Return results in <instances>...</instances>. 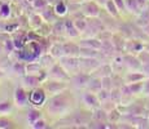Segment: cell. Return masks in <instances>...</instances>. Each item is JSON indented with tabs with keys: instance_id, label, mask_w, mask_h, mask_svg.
I'll return each instance as SVG.
<instances>
[{
	"instance_id": "obj_1",
	"label": "cell",
	"mask_w": 149,
	"mask_h": 129,
	"mask_svg": "<svg viewBox=\"0 0 149 129\" xmlns=\"http://www.w3.org/2000/svg\"><path fill=\"white\" fill-rule=\"evenodd\" d=\"M30 102L33 103L34 106H42L45 101V93L43 89H39V88H34V90L30 93V97H29Z\"/></svg>"
},
{
	"instance_id": "obj_2",
	"label": "cell",
	"mask_w": 149,
	"mask_h": 129,
	"mask_svg": "<svg viewBox=\"0 0 149 129\" xmlns=\"http://www.w3.org/2000/svg\"><path fill=\"white\" fill-rule=\"evenodd\" d=\"M27 93L25 92L22 88H17L16 90H14V101H16L17 106H19V107H24L25 105H26L27 102Z\"/></svg>"
},
{
	"instance_id": "obj_3",
	"label": "cell",
	"mask_w": 149,
	"mask_h": 129,
	"mask_svg": "<svg viewBox=\"0 0 149 129\" xmlns=\"http://www.w3.org/2000/svg\"><path fill=\"white\" fill-rule=\"evenodd\" d=\"M65 31H66V34L69 36H71V38H74V36H78L79 31L78 28L75 27V23L71 21H66L65 22Z\"/></svg>"
},
{
	"instance_id": "obj_4",
	"label": "cell",
	"mask_w": 149,
	"mask_h": 129,
	"mask_svg": "<svg viewBox=\"0 0 149 129\" xmlns=\"http://www.w3.org/2000/svg\"><path fill=\"white\" fill-rule=\"evenodd\" d=\"M79 48L77 47V45H74V44H64V52H65V54L66 56H70V57H73V56H77V54H79Z\"/></svg>"
},
{
	"instance_id": "obj_5",
	"label": "cell",
	"mask_w": 149,
	"mask_h": 129,
	"mask_svg": "<svg viewBox=\"0 0 149 129\" xmlns=\"http://www.w3.org/2000/svg\"><path fill=\"white\" fill-rule=\"evenodd\" d=\"M25 81H26V84L29 87L31 88H38L39 83H40V79H39L38 76L33 75V74H29V76L25 77Z\"/></svg>"
},
{
	"instance_id": "obj_6",
	"label": "cell",
	"mask_w": 149,
	"mask_h": 129,
	"mask_svg": "<svg viewBox=\"0 0 149 129\" xmlns=\"http://www.w3.org/2000/svg\"><path fill=\"white\" fill-rule=\"evenodd\" d=\"M39 119H42V114H40V111H38V110H31L30 112H29L27 120H29V123H30L31 125H33L34 123H35L36 120H39Z\"/></svg>"
},
{
	"instance_id": "obj_7",
	"label": "cell",
	"mask_w": 149,
	"mask_h": 129,
	"mask_svg": "<svg viewBox=\"0 0 149 129\" xmlns=\"http://www.w3.org/2000/svg\"><path fill=\"white\" fill-rule=\"evenodd\" d=\"M51 54L54 57H61L62 54H65L64 52V45H60V44H54L52 48H51Z\"/></svg>"
},
{
	"instance_id": "obj_8",
	"label": "cell",
	"mask_w": 149,
	"mask_h": 129,
	"mask_svg": "<svg viewBox=\"0 0 149 129\" xmlns=\"http://www.w3.org/2000/svg\"><path fill=\"white\" fill-rule=\"evenodd\" d=\"M84 101H86L87 105H92V106H97V105H99V101H97L96 96H93V94H91V93L84 94Z\"/></svg>"
},
{
	"instance_id": "obj_9",
	"label": "cell",
	"mask_w": 149,
	"mask_h": 129,
	"mask_svg": "<svg viewBox=\"0 0 149 129\" xmlns=\"http://www.w3.org/2000/svg\"><path fill=\"white\" fill-rule=\"evenodd\" d=\"M52 72H53V75H56V76H61L62 79H66V77H68V75L65 74V71L60 67V65H54L53 66V67H52Z\"/></svg>"
},
{
	"instance_id": "obj_10",
	"label": "cell",
	"mask_w": 149,
	"mask_h": 129,
	"mask_svg": "<svg viewBox=\"0 0 149 129\" xmlns=\"http://www.w3.org/2000/svg\"><path fill=\"white\" fill-rule=\"evenodd\" d=\"M54 12H56V14H58V16H64V14L68 13V8H66V5L61 1V3H58V4L56 5Z\"/></svg>"
},
{
	"instance_id": "obj_11",
	"label": "cell",
	"mask_w": 149,
	"mask_h": 129,
	"mask_svg": "<svg viewBox=\"0 0 149 129\" xmlns=\"http://www.w3.org/2000/svg\"><path fill=\"white\" fill-rule=\"evenodd\" d=\"M13 70H14V72L24 75V74L27 71V67L24 63H21V62H17V63H14V66H13Z\"/></svg>"
},
{
	"instance_id": "obj_12",
	"label": "cell",
	"mask_w": 149,
	"mask_h": 129,
	"mask_svg": "<svg viewBox=\"0 0 149 129\" xmlns=\"http://www.w3.org/2000/svg\"><path fill=\"white\" fill-rule=\"evenodd\" d=\"M88 79H90V77H88L87 75H84V74L81 72V74H78V75L74 77V81H75L78 85H83L84 83L88 81Z\"/></svg>"
},
{
	"instance_id": "obj_13",
	"label": "cell",
	"mask_w": 149,
	"mask_h": 129,
	"mask_svg": "<svg viewBox=\"0 0 149 129\" xmlns=\"http://www.w3.org/2000/svg\"><path fill=\"white\" fill-rule=\"evenodd\" d=\"M10 103L9 102H1L0 103V112H3V114H5V112H8V111H10Z\"/></svg>"
},
{
	"instance_id": "obj_14",
	"label": "cell",
	"mask_w": 149,
	"mask_h": 129,
	"mask_svg": "<svg viewBox=\"0 0 149 129\" xmlns=\"http://www.w3.org/2000/svg\"><path fill=\"white\" fill-rule=\"evenodd\" d=\"M8 16H9V5L4 4L1 7V9H0V17H3V18H7Z\"/></svg>"
},
{
	"instance_id": "obj_15",
	"label": "cell",
	"mask_w": 149,
	"mask_h": 129,
	"mask_svg": "<svg viewBox=\"0 0 149 129\" xmlns=\"http://www.w3.org/2000/svg\"><path fill=\"white\" fill-rule=\"evenodd\" d=\"M74 23H75V27L78 28L79 32L84 30L86 26H87V23H86V21H83V19H78V21H74Z\"/></svg>"
},
{
	"instance_id": "obj_16",
	"label": "cell",
	"mask_w": 149,
	"mask_h": 129,
	"mask_svg": "<svg viewBox=\"0 0 149 129\" xmlns=\"http://www.w3.org/2000/svg\"><path fill=\"white\" fill-rule=\"evenodd\" d=\"M12 127V123L8 119H4V117H0V128H10Z\"/></svg>"
},
{
	"instance_id": "obj_17",
	"label": "cell",
	"mask_w": 149,
	"mask_h": 129,
	"mask_svg": "<svg viewBox=\"0 0 149 129\" xmlns=\"http://www.w3.org/2000/svg\"><path fill=\"white\" fill-rule=\"evenodd\" d=\"M31 127L38 129V128H47V125H45V121H44V120H43V119H39V120H36V121L34 123Z\"/></svg>"
},
{
	"instance_id": "obj_18",
	"label": "cell",
	"mask_w": 149,
	"mask_h": 129,
	"mask_svg": "<svg viewBox=\"0 0 149 129\" xmlns=\"http://www.w3.org/2000/svg\"><path fill=\"white\" fill-rule=\"evenodd\" d=\"M84 9H88V10H86V13L87 14H96L97 13V10H91V9H97V8L93 4H90V3L84 7Z\"/></svg>"
},
{
	"instance_id": "obj_19",
	"label": "cell",
	"mask_w": 149,
	"mask_h": 129,
	"mask_svg": "<svg viewBox=\"0 0 149 129\" xmlns=\"http://www.w3.org/2000/svg\"><path fill=\"white\" fill-rule=\"evenodd\" d=\"M35 7H44V1L43 0H35Z\"/></svg>"
}]
</instances>
